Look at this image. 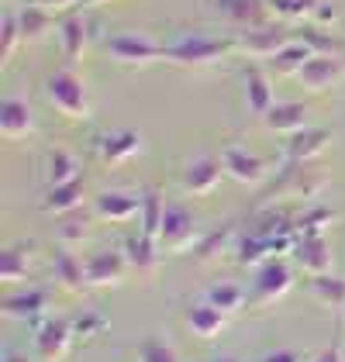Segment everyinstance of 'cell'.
Listing matches in <instances>:
<instances>
[{
	"label": "cell",
	"instance_id": "6da1fadb",
	"mask_svg": "<svg viewBox=\"0 0 345 362\" xmlns=\"http://www.w3.org/2000/svg\"><path fill=\"white\" fill-rule=\"evenodd\" d=\"M238 42L231 38H214V35H180L166 42V62L176 66V69H194V73H204L218 62L235 52Z\"/></svg>",
	"mask_w": 345,
	"mask_h": 362
},
{
	"label": "cell",
	"instance_id": "7a4b0ae2",
	"mask_svg": "<svg viewBox=\"0 0 345 362\" xmlns=\"http://www.w3.org/2000/svg\"><path fill=\"white\" fill-rule=\"evenodd\" d=\"M328 183V169L321 163H290L262 194H259L256 204H266V200H280V197H315L321 187Z\"/></svg>",
	"mask_w": 345,
	"mask_h": 362
},
{
	"label": "cell",
	"instance_id": "3957f363",
	"mask_svg": "<svg viewBox=\"0 0 345 362\" xmlns=\"http://www.w3.org/2000/svg\"><path fill=\"white\" fill-rule=\"evenodd\" d=\"M45 90H49L52 107H56L62 117H69V121H83L86 114H90L86 86L80 83V76H76L73 69H56V73L49 76Z\"/></svg>",
	"mask_w": 345,
	"mask_h": 362
},
{
	"label": "cell",
	"instance_id": "277c9868",
	"mask_svg": "<svg viewBox=\"0 0 345 362\" xmlns=\"http://www.w3.org/2000/svg\"><path fill=\"white\" fill-rule=\"evenodd\" d=\"M107 56L117 66H131V69H145L152 62H166V45L145 38V35H111L107 38Z\"/></svg>",
	"mask_w": 345,
	"mask_h": 362
},
{
	"label": "cell",
	"instance_id": "5b68a950",
	"mask_svg": "<svg viewBox=\"0 0 345 362\" xmlns=\"http://www.w3.org/2000/svg\"><path fill=\"white\" fill-rule=\"evenodd\" d=\"M290 42H297V31L283 28V25H262V28L242 31L238 49L252 59H273L276 52H283Z\"/></svg>",
	"mask_w": 345,
	"mask_h": 362
},
{
	"label": "cell",
	"instance_id": "8992f818",
	"mask_svg": "<svg viewBox=\"0 0 345 362\" xmlns=\"http://www.w3.org/2000/svg\"><path fill=\"white\" fill-rule=\"evenodd\" d=\"M207 4L214 7V14L221 21H228V25L242 31L269 25V14H273L266 0H207Z\"/></svg>",
	"mask_w": 345,
	"mask_h": 362
},
{
	"label": "cell",
	"instance_id": "52a82bcc",
	"mask_svg": "<svg viewBox=\"0 0 345 362\" xmlns=\"http://www.w3.org/2000/svg\"><path fill=\"white\" fill-rule=\"evenodd\" d=\"M221 163H225V173H228V180L235 183H245V187H256L266 180V173H269V163L256 156V152H249V148H238V145H228L225 152H221Z\"/></svg>",
	"mask_w": 345,
	"mask_h": 362
},
{
	"label": "cell",
	"instance_id": "ba28073f",
	"mask_svg": "<svg viewBox=\"0 0 345 362\" xmlns=\"http://www.w3.org/2000/svg\"><path fill=\"white\" fill-rule=\"evenodd\" d=\"M293 286V273L283 259H269L256 276V290H252V300L256 304H276L283 300Z\"/></svg>",
	"mask_w": 345,
	"mask_h": 362
},
{
	"label": "cell",
	"instance_id": "9c48e42d",
	"mask_svg": "<svg viewBox=\"0 0 345 362\" xmlns=\"http://www.w3.org/2000/svg\"><path fill=\"white\" fill-rule=\"evenodd\" d=\"M293 259L297 266H304L311 276H321L332 269V249L324 242V231H300L293 238Z\"/></svg>",
	"mask_w": 345,
	"mask_h": 362
},
{
	"label": "cell",
	"instance_id": "30bf717a",
	"mask_svg": "<svg viewBox=\"0 0 345 362\" xmlns=\"http://www.w3.org/2000/svg\"><path fill=\"white\" fill-rule=\"evenodd\" d=\"M345 76V66L339 56H311L304 62V69L297 73V80L304 86V93H324Z\"/></svg>",
	"mask_w": 345,
	"mask_h": 362
},
{
	"label": "cell",
	"instance_id": "8fae6325",
	"mask_svg": "<svg viewBox=\"0 0 345 362\" xmlns=\"http://www.w3.org/2000/svg\"><path fill=\"white\" fill-rule=\"evenodd\" d=\"M170 249L183 252L187 245H194L197 238V221L183 204H166V218H163V235H159Z\"/></svg>",
	"mask_w": 345,
	"mask_h": 362
},
{
	"label": "cell",
	"instance_id": "7c38bea8",
	"mask_svg": "<svg viewBox=\"0 0 345 362\" xmlns=\"http://www.w3.org/2000/svg\"><path fill=\"white\" fill-rule=\"evenodd\" d=\"M328 145H332V128H300L287 139L283 156H287V163H311Z\"/></svg>",
	"mask_w": 345,
	"mask_h": 362
},
{
	"label": "cell",
	"instance_id": "4fadbf2b",
	"mask_svg": "<svg viewBox=\"0 0 345 362\" xmlns=\"http://www.w3.org/2000/svg\"><path fill=\"white\" fill-rule=\"evenodd\" d=\"M221 176H228V173H225V163L214 159V156H201V159H194V163L187 166V173H183V187H187V194L207 197L211 190H218Z\"/></svg>",
	"mask_w": 345,
	"mask_h": 362
},
{
	"label": "cell",
	"instance_id": "5bb4252c",
	"mask_svg": "<svg viewBox=\"0 0 345 362\" xmlns=\"http://www.w3.org/2000/svg\"><path fill=\"white\" fill-rule=\"evenodd\" d=\"M0 132H4V139L11 141L28 139L35 132V114H31V104L25 97L14 93V97L4 100V107H0Z\"/></svg>",
	"mask_w": 345,
	"mask_h": 362
},
{
	"label": "cell",
	"instance_id": "9a60e30c",
	"mask_svg": "<svg viewBox=\"0 0 345 362\" xmlns=\"http://www.w3.org/2000/svg\"><path fill=\"white\" fill-rule=\"evenodd\" d=\"M139 152H142V135L139 132H128V128H117V132H107V135L97 139V156L104 163H111V166L135 159Z\"/></svg>",
	"mask_w": 345,
	"mask_h": 362
},
{
	"label": "cell",
	"instance_id": "2e32d148",
	"mask_svg": "<svg viewBox=\"0 0 345 362\" xmlns=\"http://www.w3.org/2000/svg\"><path fill=\"white\" fill-rule=\"evenodd\" d=\"M73 332H76V325H73V321L52 317V321L38 332V356H42L45 362L62 359V356L69 352V345H73Z\"/></svg>",
	"mask_w": 345,
	"mask_h": 362
},
{
	"label": "cell",
	"instance_id": "e0dca14e",
	"mask_svg": "<svg viewBox=\"0 0 345 362\" xmlns=\"http://www.w3.org/2000/svg\"><path fill=\"white\" fill-rule=\"evenodd\" d=\"M83 200H86V183L76 176L69 183L49 187V197L42 200V211H49V214H73V211L83 207Z\"/></svg>",
	"mask_w": 345,
	"mask_h": 362
},
{
	"label": "cell",
	"instance_id": "ac0fdd59",
	"mask_svg": "<svg viewBox=\"0 0 345 362\" xmlns=\"http://www.w3.org/2000/svg\"><path fill=\"white\" fill-rule=\"evenodd\" d=\"M262 121H266V128L269 132H300V128H308V104L304 100H290V104H273L269 111L262 114Z\"/></svg>",
	"mask_w": 345,
	"mask_h": 362
},
{
	"label": "cell",
	"instance_id": "d6986e66",
	"mask_svg": "<svg viewBox=\"0 0 345 362\" xmlns=\"http://www.w3.org/2000/svg\"><path fill=\"white\" fill-rule=\"evenodd\" d=\"M97 214L104 221H128L135 214H142V197H131L124 190H107V194L97 197Z\"/></svg>",
	"mask_w": 345,
	"mask_h": 362
},
{
	"label": "cell",
	"instance_id": "ffe728a7",
	"mask_svg": "<svg viewBox=\"0 0 345 362\" xmlns=\"http://www.w3.org/2000/svg\"><path fill=\"white\" fill-rule=\"evenodd\" d=\"M124 279V259L115 252H104V255H93L86 262V286L100 290V286H117Z\"/></svg>",
	"mask_w": 345,
	"mask_h": 362
},
{
	"label": "cell",
	"instance_id": "44dd1931",
	"mask_svg": "<svg viewBox=\"0 0 345 362\" xmlns=\"http://www.w3.org/2000/svg\"><path fill=\"white\" fill-rule=\"evenodd\" d=\"M242 90H245V104H249V111L262 117V114L273 107V90H269V80L259 73L256 66H245L242 69Z\"/></svg>",
	"mask_w": 345,
	"mask_h": 362
},
{
	"label": "cell",
	"instance_id": "7402d4cb",
	"mask_svg": "<svg viewBox=\"0 0 345 362\" xmlns=\"http://www.w3.org/2000/svg\"><path fill=\"white\" fill-rule=\"evenodd\" d=\"M52 276H56L59 290H66V293H80V290H86V262H80V259L69 255V252H56Z\"/></svg>",
	"mask_w": 345,
	"mask_h": 362
},
{
	"label": "cell",
	"instance_id": "603a6c76",
	"mask_svg": "<svg viewBox=\"0 0 345 362\" xmlns=\"http://www.w3.org/2000/svg\"><path fill=\"white\" fill-rule=\"evenodd\" d=\"M52 21H56V11H49V7H42V4H28L21 14H18V28H21V42H42L49 28H52Z\"/></svg>",
	"mask_w": 345,
	"mask_h": 362
},
{
	"label": "cell",
	"instance_id": "cb8c5ba5",
	"mask_svg": "<svg viewBox=\"0 0 345 362\" xmlns=\"http://www.w3.org/2000/svg\"><path fill=\"white\" fill-rule=\"evenodd\" d=\"M187 325H190V332L197 334V338H214V334H221V328L228 325V314L204 300V304L190 307V314H187Z\"/></svg>",
	"mask_w": 345,
	"mask_h": 362
},
{
	"label": "cell",
	"instance_id": "d4e9b609",
	"mask_svg": "<svg viewBox=\"0 0 345 362\" xmlns=\"http://www.w3.org/2000/svg\"><path fill=\"white\" fill-rule=\"evenodd\" d=\"M62 56L66 62H80L86 52V21L83 14H69V18H62Z\"/></svg>",
	"mask_w": 345,
	"mask_h": 362
},
{
	"label": "cell",
	"instance_id": "484cf974",
	"mask_svg": "<svg viewBox=\"0 0 345 362\" xmlns=\"http://www.w3.org/2000/svg\"><path fill=\"white\" fill-rule=\"evenodd\" d=\"M163 218H166V197H163V190L148 187L142 194V235L159 238L163 235Z\"/></svg>",
	"mask_w": 345,
	"mask_h": 362
},
{
	"label": "cell",
	"instance_id": "4316f807",
	"mask_svg": "<svg viewBox=\"0 0 345 362\" xmlns=\"http://www.w3.org/2000/svg\"><path fill=\"white\" fill-rule=\"evenodd\" d=\"M311 56H315V52H311V45H304V42L297 38V42H290L283 52H276L269 62H273V69H276V73L290 76V73H300V69H304V62H308Z\"/></svg>",
	"mask_w": 345,
	"mask_h": 362
},
{
	"label": "cell",
	"instance_id": "83f0119b",
	"mask_svg": "<svg viewBox=\"0 0 345 362\" xmlns=\"http://www.w3.org/2000/svg\"><path fill=\"white\" fill-rule=\"evenodd\" d=\"M207 304H214L218 310H225V314H238L242 307H245V290L242 286H235V283H218V286H211L207 290V297H204Z\"/></svg>",
	"mask_w": 345,
	"mask_h": 362
},
{
	"label": "cell",
	"instance_id": "f1b7e54d",
	"mask_svg": "<svg viewBox=\"0 0 345 362\" xmlns=\"http://www.w3.org/2000/svg\"><path fill=\"white\" fill-rule=\"evenodd\" d=\"M311 293L328 307H345V279L332 276V273L311 276Z\"/></svg>",
	"mask_w": 345,
	"mask_h": 362
},
{
	"label": "cell",
	"instance_id": "f546056e",
	"mask_svg": "<svg viewBox=\"0 0 345 362\" xmlns=\"http://www.w3.org/2000/svg\"><path fill=\"white\" fill-rule=\"evenodd\" d=\"M80 176V163L66 152V148H52L49 152V187H59V183H69Z\"/></svg>",
	"mask_w": 345,
	"mask_h": 362
},
{
	"label": "cell",
	"instance_id": "4dcf8cb0",
	"mask_svg": "<svg viewBox=\"0 0 345 362\" xmlns=\"http://www.w3.org/2000/svg\"><path fill=\"white\" fill-rule=\"evenodd\" d=\"M31 245H11L4 249V283H21L28 276Z\"/></svg>",
	"mask_w": 345,
	"mask_h": 362
},
{
	"label": "cell",
	"instance_id": "1f68e13d",
	"mask_svg": "<svg viewBox=\"0 0 345 362\" xmlns=\"http://www.w3.org/2000/svg\"><path fill=\"white\" fill-rule=\"evenodd\" d=\"M124 255H128V262H135L142 273H148V269L156 266V238H148V235H131V238L124 242Z\"/></svg>",
	"mask_w": 345,
	"mask_h": 362
},
{
	"label": "cell",
	"instance_id": "d6a6232c",
	"mask_svg": "<svg viewBox=\"0 0 345 362\" xmlns=\"http://www.w3.org/2000/svg\"><path fill=\"white\" fill-rule=\"evenodd\" d=\"M297 38H300L304 45H311L315 56H339V49H342L339 38H332L328 31H321V25H317V28L315 25H311V28H300L297 31Z\"/></svg>",
	"mask_w": 345,
	"mask_h": 362
},
{
	"label": "cell",
	"instance_id": "836d02e7",
	"mask_svg": "<svg viewBox=\"0 0 345 362\" xmlns=\"http://www.w3.org/2000/svg\"><path fill=\"white\" fill-rule=\"evenodd\" d=\"M45 307V293L42 290H31V293H21V297H7L4 300V314H21V317H31Z\"/></svg>",
	"mask_w": 345,
	"mask_h": 362
},
{
	"label": "cell",
	"instance_id": "e575fe53",
	"mask_svg": "<svg viewBox=\"0 0 345 362\" xmlns=\"http://www.w3.org/2000/svg\"><path fill=\"white\" fill-rule=\"evenodd\" d=\"M228 238H231V228H218V231H211V235L197 238V245H194V259L207 262L211 255H218V252L225 249V242H228Z\"/></svg>",
	"mask_w": 345,
	"mask_h": 362
},
{
	"label": "cell",
	"instance_id": "d590c367",
	"mask_svg": "<svg viewBox=\"0 0 345 362\" xmlns=\"http://www.w3.org/2000/svg\"><path fill=\"white\" fill-rule=\"evenodd\" d=\"M139 362H180L172 345H166L163 338H145L139 345Z\"/></svg>",
	"mask_w": 345,
	"mask_h": 362
},
{
	"label": "cell",
	"instance_id": "8d00e7d4",
	"mask_svg": "<svg viewBox=\"0 0 345 362\" xmlns=\"http://www.w3.org/2000/svg\"><path fill=\"white\" fill-rule=\"evenodd\" d=\"M86 214L83 211H73V214H62V221H59V238L62 242H83L86 238Z\"/></svg>",
	"mask_w": 345,
	"mask_h": 362
},
{
	"label": "cell",
	"instance_id": "74e56055",
	"mask_svg": "<svg viewBox=\"0 0 345 362\" xmlns=\"http://www.w3.org/2000/svg\"><path fill=\"white\" fill-rule=\"evenodd\" d=\"M21 42V28H18V14H4V42H0V59L11 62L14 49Z\"/></svg>",
	"mask_w": 345,
	"mask_h": 362
},
{
	"label": "cell",
	"instance_id": "f35d334b",
	"mask_svg": "<svg viewBox=\"0 0 345 362\" xmlns=\"http://www.w3.org/2000/svg\"><path fill=\"white\" fill-rule=\"evenodd\" d=\"M332 221H335V211L332 207H315L304 218H297V231H324V224H332Z\"/></svg>",
	"mask_w": 345,
	"mask_h": 362
},
{
	"label": "cell",
	"instance_id": "ab89813d",
	"mask_svg": "<svg viewBox=\"0 0 345 362\" xmlns=\"http://www.w3.org/2000/svg\"><path fill=\"white\" fill-rule=\"evenodd\" d=\"M266 4H269L273 14H280V18H287V21H293V18L300 21V18H304L300 7H297V0H266Z\"/></svg>",
	"mask_w": 345,
	"mask_h": 362
},
{
	"label": "cell",
	"instance_id": "60d3db41",
	"mask_svg": "<svg viewBox=\"0 0 345 362\" xmlns=\"http://www.w3.org/2000/svg\"><path fill=\"white\" fill-rule=\"evenodd\" d=\"M315 362H345V356H342V345L339 341H332V345H324V352L317 356Z\"/></svg>",
	"mask_w": 345,
	"mask_h": 362
},
{
	"label": "cell",
	"instance_id": "b9f144b4",
	"mask_svg": "<svg viewBox=\"0 0 345 362\" xmlns=\"http://www.w3.org/2000/svg\"><path fill=\"white\" fill-rule=\"evenodd\" d=\"M317 4H321V0H297V7H300V14H304V18H315Z\"/></svg>",
	"mask_w": 345,
	"mask_h": 362
},
{
	"label": "cell",
	"instance_id": "7bdbcfd3",
	"mask_svg": "<svg viewBox=\"0 0 345 362\" xmlns=\"http://www.w3.org/2000/svg\"><path fill=\"white\" fill-rule=\"evenodd\" d=\"M262 362H297V356L293 352H273V356H266Z\"/></svg>",
	"mask_w": 345,
	"mask_h": 362
},
{
	"label": "cell",
	"instance_id": "ee69618b",
	"mask_svg": "<svg viewBox=\"0 0 345 362\" xmlns=\"http://www.w3.org/2000/svg\"><path fill=\"white\" fill-rule=\"evenodd\" d=\"M93 4H107V0H80V7H93Z\"/></svg>",
	"mask_w": 345,
	"mask_h": 362
},
{
	"label": "cell",
	"instance_id": "f6af8a7d",
	"mask_svg": "<svg viewBox=\"0 0 345 362\" xmlns=\"http://www.w3.org/2000/svg\"><path fill=\"white\" fill-rule=\"evenodd\" d=\"M214 362H238V359H235V356H218Z\"/></svg>",
	"mask_w": 345,
	"mask_h": 362
},
{
	"label": "cell",
	"instance_id": "bcb514c9",
	"mask_svg": "<svg viewBox=\"0 0 345 362\" xmlns=\"http://www.w3.org/2000/svg\"><path fill=\"white\" fill-rule=\"evenodd\" d=\"M4 362H28V359H21V356H7Z\"/></svg>",
	"mask_w": 345,
	"mask_h": 362
}]
</instances>
